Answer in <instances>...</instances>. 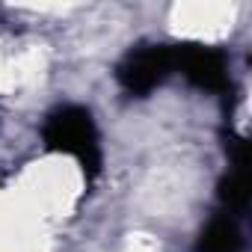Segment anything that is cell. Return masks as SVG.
Here are the masks:
<instances>
[{"label":"cell","instance_id":"obj_1","mask_svg":"<svg viewBox=\"0 0 252 252\" xmlns=\"http://www.w3.org/2000/svg\"><path fill=\"white\" fill-rule=\"evenodd\" d=\"M42 137H45V146L51 152H63V155H71L83 172L89 178H95L101 172V146H98V128L92 122V113L86 107H77V104H68V107H60L48 116L45 128H42Z\"/></svg>","mask_w":252,"mask_h":252},{"label":"cell","instance_id":"obj_2","mask_svg":"<svg viewBox=\"0 0 252 252\" xmlns=\"http://www.w3.org/2000/svg\"><path fill=\"white\" fill-rule=\"evenodd\" d=\"M175 71V48L169 45H140L125 54L116 65V77L125 92L149 95Z\"/></svg>","mask_w":252,"mask_h":252},{"label":"cell","instance_id":"obj_3","mask_svg":"<svg viewBox=\"0 0 252 252\" xmlns=\"http://www.w3.org/2000/svg\"><path fill=\"white\" fill-rule=\"evenodd\" d=\"M175 71H181L199 89L208 92L228 89V63L222 51L199 45H175Z\"/></svg>","mask_w":252,"mask_h":252},{"label":"cell","instance_id":"obj_4","mask_svg":"<svg viewBox=\"0 0 252 252\" xmlns=\"http://www.w3.org/2000/svg\"><path fill=\"white\" fill-rule=\"evenodd\" d=\"M196 252H243V237L237 228V220L225 211L217 214L199 234Z\"/></svg>","mask_w":252,"mask_h":252},{"label":"cell","instance_id":"obj_5","mask_svg":"<svg viewBox=\"0 0 252 252\" xmlns=\"http://www.w3.org/2000/svg\"><path fill=\"white\" fill-rule=\"evenodd\" d=\"M220 202L228 217H237L246 211L249 190H246V166H234L222 181H220Z\"/></svg>","mask_w":252,"mask_h":252}]
</instances>
